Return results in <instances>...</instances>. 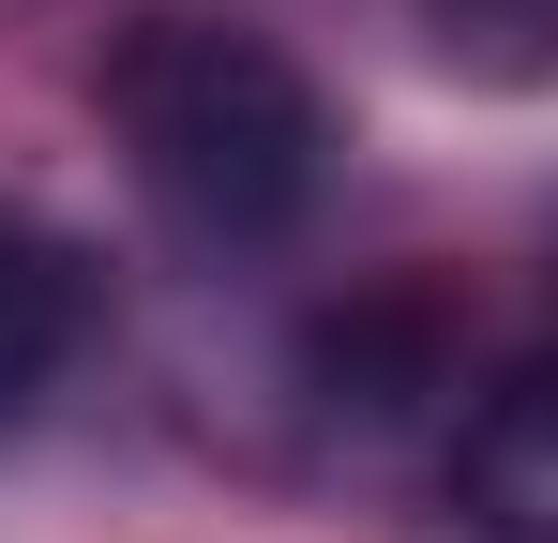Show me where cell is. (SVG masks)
<instances>
[{"mask_svg": "<svg viewBox=\"0 0 558 543\" xmlns=\"http://www.w3.org/2000/svg\"><path fill=\"white\" fill-rule=\"evenodd\" d=\"M106 136L182 242H287L332 181L317 76L227 15H136L106 46Z\"/></svg>", "mask_w": 558, "mask_h": 543, "instance_id": "obj_1", "label": "cell"}, {"mask_svg": "<svg viewBox=\"0 0 558 543\" xmlns=\"http://www.w3.org/2000/svg\"><path fill=\"white\" fill-rule=\"evenodd\" d=\"M453 498H468L483 543H558V348L513 362L453 423Z\"/></svg>", "mask_w": 558, "mask_h": 543, "instance_id": "obj_2", "label": "cell"}, {"mask_svg": "<svg viewBox=\"0 0 558 543\" xmlns=\"http://www.w3.org/2000/svg\"><path fill=\"white\" fill-rule=\"evenodd\" d=\"M92 333V272L61 227H31V212H0V408H31L61 362Z\"/></svg>", "mask_w": 558, "mask_h": 543, "instance_id": "obj_3", "label": "cell"}, {"mask_svg": "<svg viewBox=\"0 0 558 543\" xmlns=\"http://www.w3.org/2000/svg\"><path fill=\"white\" fill-rule=\"evenodd\" d=\"M423 31L468 76H558V0H423Z\"/></svg>", "mask_w": 558, "mask_h": 543, "instance_id": "obj_4", "label": "cell"}]
</instances>
